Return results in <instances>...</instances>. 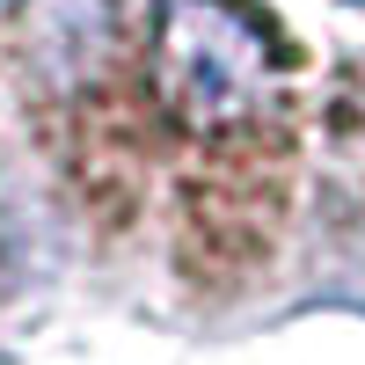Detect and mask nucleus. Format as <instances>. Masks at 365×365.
<instances>
[{
	"label": "nucleus",
	"instance_id": "obj_2",
	"mask_svg": "<svg viewBox=\"0 0 365 365\" xmlns=\"http://www.w3.org/2000/svg\"><path fill=\"white\" fill-rule=\"evenodd\" d=\"M139 0H44V58L58 73H88L132 37Z\"/></svg>",
	"mask_w": 365,
	"mask_h": 365
},
{
	"label": "nucleus",
	"instance_id": "obj_3",
	"mask_svg": "<svg viewBox=\"0 0 365 365\" xmlns=\"http://www.w3.org/2000/svg\"><path fill=\"white\" fill-rule=\"evenodd\" d=\"M0 8H15V0H0Z\"/></svg>",
	"mask_w": 365,
	"mask_h": 365
},
{
	"label": "nucleus",
	"instance_id": "obj_1",
	"mask_svg": "<svg viewBox=\"0 0 365 365\" xmlns=\"http://www.w3.org/2000/svg\"><path fill=\"white\" fill-rule=\"evenodd\" d=\"M154 73L190 132H241L278 96V51L234 0H168L154 29Z\"/></svg>",
	"mask_w": 365,
	"mask_h": 365
}]
</instances>
